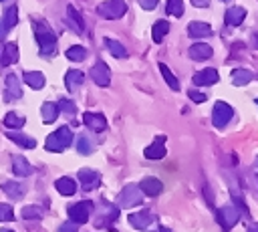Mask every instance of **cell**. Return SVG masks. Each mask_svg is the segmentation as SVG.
I'll list each match as a JSON object with an SVG mask.
<instances>
[{"label":"cell","instance_id":"6da1fadb","mask_svg":"<svg viewBox=\"0 0 258 232\" xmlns=\"http://www.w3.org/2000/svg\"><path fill=\"white\" fill-rule=\"evenodd\" d=\"M34 34H36L38 48H40L42 56H50V54L56 52V36L44 22H36L34 24Z\"/></svg>","mask_w":258,"mask_h":232},{"label":"cell","instance_id":"7a4b0ae2","mask_svg":"<svg viewBox=\"0 0 258 232\" xmlns=\"http://www.w3.org/2000/svg\"><path fill=\"white\" fill-rule=\"evenodd\" d=\"M71 143H73V131H71L69 127H58L56 131H52V133L46 137L44 147H46L48 151L60 153V151H64Z\"/></svg>","mask_w":258,"mask_h":232},{"label":"cell","instance_id":"3957f363","mask_svg":"<svg viewBox=\"0 0 258 232\" xmlns=\"http://www.w3.org/2000/svg\"><path fill=\"white\" fill-rule=\"evenodd\" d=\"M97 12L103 16V18H109V20H117L121 18L125 12H127V4L123 0H105L97 6Z\"/></svg>","mask_w":258,"mask_h":232},{"label":"cell","instance_id":"277c9868","mask_svg":"<svg viewBox=\"0 0 258 232\" xmlns=\"http://www.w3.org/2000/svg\"><path fill=\"white\" fill-rule=\"evenodd\" d=\"M141 190L137 188V186H133V184H129V186H125L123 190H121V194H119V198H117V204L121 206V208H133V206H139L141 204Z\"/></svg>","mask_w":258,"mask_h":232},{"label":"cell","instance_id":"5b68a950","mask_svg":"<svg viewBox=\"0 0 258 232\" xmlns=\"http://www.w3.org/2000/svg\"><path fill=\"white\" fill-rule=\"evenodd\" d=\"M234 117V109L226 103V101H216L214 111H212V123L216 127H224L226 123H230Z\"/></svg>","mask_w":258,"mask_h":232},{"label":"cell","instance_id":"8992f818","mask_svg":"<svg viewBox=\"0 0 258 232\" xmlns=\"http://www.w3.org/2000/svg\"><path fill=\"white\" fill-rule=\"evenodd\" d=\"M69 218L73 224H85L89 220V214L93 212V202H79L69 206Z\"/></svg>","mask_w":258,"mask_h":232},{"label":"cell","instance_id":"52a82bcc","mask_svg":"<svg viewBox=\"0 0 258 232\" xmlns=\"http://www.w3.org/2000/svg\"><path fill=\"white\" fill-rule=\"evenodd\" d=\"M216 218H218V222H220V226H222L224 230H230V228H234L236 222L240 220V212H238L236 206H224V208H220V210L216 212Z\"/></svg>","mask_w":258,"mask_h":232},{"label":"cell","instance_id":"ba28073f","mask_svg":"<svg viewBox=\"0 0 258 232\" xmlns=\"http://www.w3.org/2000/svg\"><path fill=\"white\" fill-rule=\"evenodd\" d=\"M89 75H91V79H93L99 87H107V85L111 83V71H109V67H107L103 61H97V63L91 67Z\"/></svg>","mask_w":258,"mask_h":232},{"label":"cell","instance_id":"9c48e42d","mask_svg":"<svg viewBox=\"0 0 258 232\" xmlns=\"http://www.w3.org/2000/svg\"><path fill=\"white\" fill-rule=\"evenodd\" d=\"M79 182H81V188L91 192L95 190L99 184H101V176L95 171V169H89V167H83L79 169Z\"/></svg>","mask_w":258,"mask_h":232},{"label":"cell","instance_id":"30bf717a","mask_svg":"<svg viewBox=\"0 0 258 232\" xmlns=\"http://www.w3.org/2000/svg\"><path fill=\"white\" fill-rule=\"evenodd\" d=\"M218 79H220V75L216 69H204V71L194 73V85H198V87L214 85V83H218Z\"/></svg>","mask_w":258,"mask_h":232},{"label":"cell","instance_id":"8fae6325","mask_svg":"<svg viewBox=\"0 0 258 232\" xmlns=\"http://www.w3.org/2000/svg\"><path fill=\"white\" fill-rule=\"evenodd\" d=\"M4 83H6V95H4L6 101L8 99H20L22 97V87H20V81H18L16 75L8 73L6 79H4Z\"/></svg>","mask_w":258,"mask_h":232},{"label":"cell","instance_id":"7c38bea8","mask_svg":"<svg viewBox=\"0 0 258 232\" xmlns=\"http://www.w3.org/2000/svg\"><path fill=\"white\" fill-rule=\"evenodd\" d=\"M129 224L133 226V228H137V230H145L153 220H155V216L151 214V212H147V210H143V212H137V214H129Z\"/></svg>","mask_w":258,"mask_h":232},{"label":"cell","instance_id":"4fadbf2b","mask_svg":"<svg viewBox=\"0 0 258 232\" xmlns=\"http://www.w3.org/2000/svg\"><path fill=\"white\" fill-rule=\"evenodd\" d=\"M83 123H85L89 129H93V131H103V129L107 127V119H105L101 113H91V111H87V113L83 115Z\"/></svg>","mask_w":258,"mask_h":232},{"label":"cell","instance_id":"5bb4252c","mask_svg":"<svg viewBox=\"0 0 258 232\" xmlns=\"http://www.w3.org/2000/svg\"><path fill=\"white\" fill-rule=\"evenodd\" d=\"M187 34L191 38H204V36H210L212 34V26L208 22H200V20H194L187 24Z\"/></svg>","mask_w":258,"mask_h":232},{"label":"cell","instance_id":"9a60e30c","mask_svg":"<svg viewBox=\"0 0 258 232\" xmlns=\"http://www.w3.org/2000/svg\"><path fill=\"white\" fill-rule=\"evenodd\" d=\"M165 137L161 135V137H155V141L149 145V147H145V157L147 159H159V157H163L165 155Z\"/></svg>","mask_w":258,"mask_h":232},{"label":"cell","instance_id":"2e32d148","mask_svg":"<svg viewBox=\"0 0 258 232\" xmlns=\"http://www.w3.org/2000/svg\"><path fill=\"white\" fill-rule=\"evenodd\" d=\"M161 188H163V184L157 180V178H143L141 180V184H139V190L145 194V196H157L159 192H161Z\"/></svg>","mask_w":258,"mask_h":232},{"label":"cell","instance_id":"e0dca14e","mask_svg":"<svg viewBox=\"0 0 258 232\" xmlns=\"http://www.w3.org/2000/svg\"><path fill=\"white\" fill-rule=\"evenodd\" d=\"M244 18H246V8H242V6H232L226 10V24L228 26H238V24H242Z\"/></svg>","mask_w":258,"mask_h":232},{"label":"cell","instance_id":"ac0fdd59","mask_svg":"<svg viewBox=\"0 0 258 232\" xmlns=\"http://www.w3.org/2000/svg\"><path fill=\"white\" fill-rule=\"evenodd\" d=\"M189 56L194 61H206L212 56V46L206 44V42H196L189 46Z\"/></svg>","mask_w":258,"mask_h":232},{"label":"cell","instance_id":"d6986e66","mask_svg":"<svg viewBox=\"0 0 258 232\" xmlns=\"http://www.w3.org/2000/svg\"><path fill=\"white\" fill-rule=\"evenodd\" d=\"M12 171H14L16 176H20V178H22V176L26 178V176L32 173V165L26 161V157H22V155H14V157H12Z\"/></svg>","mask_w":258,"mask_h":232},{"label":"cell","instance_id":"ffe728a7","mask_svg":"<svg viewBox=\"0 0 258 232\" xmlns=\"http://www.w3.org/2000/svg\"><path fill=\"white\" fill-rule=\"evenodd\" d=\"M54 188H56V192L58 194H62V196H73L75 192H77V184H75V180L73 178H58L56 182H54Z\"/></svg>","mask_w":258,"mask_h":232},{"label":"cell","instance_id":"44dd1931","mask_svg":"<svg viewBox=\"0 0 258 232\" xmlns=\"http://www.w3.org/2000/svg\"><path fill=\"white\" fill-rule=\"evenodd\" d=\"M252 79H254V73L248 71V69H234V71H232V83H234L236 87L248 85Z\"/></svg>","mask_w":258,"mask_h":232},{"label":"cell","instance_id":"7402d4cb","mask_svg":"<svg viewBox=\"0 0 258 232\" xmlns=\"http://www.w3.org/2000/svg\"><path fill=\"white\" fill-rule=\"evenodd\" d=\"M6 137H8V139H12V141H14L16 145H20V147H26V149L36 147V141H34L32 137L22 135V133H18V131H8V133H6Z\"/></svg>","mask_w":258,"mask_h":232},{"label":"cell","instance_id":"603a6c76","mask_svg":"<svg viewBox=\"0 0 258 232\" xmlns=\"http://www.w3.org/2000/svg\"><path fill=\"white\" fill-rule=\"evenodd\" d=\"M83 81H85V75H83L81 71H69V73L64 75V85H67L69 91H75L77 87H81Z\"/></svg>","mask_w":258,"mask_h":232},{"label":"cell","instance_id":"cb8c5ba5","mask_svg":"<svg viewBox=\"0 0 258 232\" xmlns=\"http://www.w3.org/2000/svg\"><path fill=\"white\" fill-rule=\"evenodd\" d=\"M67 16H69V20H71L73 28L81 34V32L85 30V20H83V16L79 14V10H77L75 6H69V8H67Z\"/></svg>","mask_w":258,"mask_h":232},{"label":"cell","instance_id":"d4e9b609","mask_svg":"<svg viewBox=\"0 0 258 232\" xmlns=\"http://www.w3.org/2000/svg\"><path fill=\"white\" fill-rule=\"evenodd\" d=\"M103 42H105L107 50H109L115 59H125V56H127V48H125L121 42H117V40H113V38H105Z\"/></svg>","mask_w":258,"mask_h":232},{"label":"cell","instance_id":"484cf974","mask_svg":"<svg viewBox=\"0 0 258 232\" xmlns=\"http://www.w3.org/2000/svg\"><path fill=\"white\" fill-rule=\"evenodd\" d=\"M18 63V46L16 42H6L4 54H2V65H14Z\"/></svg>","mask_w":258,"mask_h":232},{"label":"cell","instance_id":"4316f807","mask_svg":"<svg viewBox=\"0 0 258 232\" xmlns=\"http://www.w3.org/2000/svg\"><path fill=\"white\" fill-rule=\"evenodd\" d=\"M0 22H2V26H4L6 30H12V28L16 26V22H18V8H16V6H10V8H6V12H4V18H2Z\"/></svg>","mask_w":258,"mask_h":232},{"label":"cell","instance_id":"83f0119b","mask_svg":"<svg viewBox=\"0 0 258 232\" xmlns=\"http://www.w3.org/2000/svg\"><path fill=\"white\" fill-rule=\"evenodd\" d=\"M24 83L32 89H42L44 87V75L38 73V71H30V73H24Z\"/></svg>","mask_w":258,"mask_h":232},{"label":"cell","instance_id":"f1b7e54d","mask_svg":"<svg viewBox=\"0 0 258 232\" xmlns=\"http://www.w3.org/2000/svg\"><path fill=\"white\" fill-rule=\"evenodd\" d=\"M40 113H42V121L44 123H52L56 119V115H58V107H56V103L46 101V103H42Z\"/></svg>","mask_w":258,"mask_h":232},{"label":"cell","instance_id":"f546056e","mask_svg":"<svg viewBox=\"0 0 258 232\" xmlns=\"http://www.w3.org/2000/svg\"><path fill=\"white\" fill-rule=\"evenodd\" d=\"M2 190L8 194V198H14V200H18V198L24 196V186L18 184V182H4L2 184Z\"/></svg>","mask_w":258,"mask_h":232},{"label":"cell","instance_id":"4dcf8cb0","mask_svg":"<svg viewBox=\"0 0 258 232\" xmlns=\"http://www.w3.org/2000/svg\"><path fill=\"white\" fill-rule=\"evenodd\" d=\"M167 30H169V24H167V20H157V22L153 24V30H151V34H153V40H155V42H161V38L167 34Z\"/></svg>","mask_w":258,"mask_h":232},{"label":"cell","instance_id":"1f68e13d","mask_svg":"<svg viewBox=\"0 0 258 232\" xmlns=\"http://www.w3.org/2000/svg\"><path fill=\"white\" fill-rule=\"evenodd\" d=\"M159 71H161V75H163V79H165V83L173 89V91H177L179 89V81L173 77V73L169 71V67L167 65H163V63H159Z\"/></svg>","mask_w":258,"mask_h":232},{"label":"cell","instance_id":"d6a6232c","mask_svg":"<svg viewBox=\"0 0 258 232\" xmlns=\"http://www.w3.org/2000/svg\"><path fill=\"white\" fill-rule=\"evenodd\" d=\"M4 125H6L8 129H20V127L24 125V117H20L18 113L10 111V113L4 117Z\"/></svg>","mask_w":258,"mask_h":232},{"label":"cell","instance_id":"836d02e7","mask_svg":"<svg viewBox=\"0 0 258 232\" xmlns=\"http://www.w3.org/2000/svg\"><path fill=\"white\" fill-rule=\"evenodd\" d=\"M77 151L81 155H89L93 151V141L89 139V135H79L77 137Z\"/></svg>","mask_w":258,"mask_h":232},{"label":"cell","instance_id":"e575fe53","mask_svg":"<svg viewBox=\"0 0 258 232\" xmlns=\"http://www.w3.org/2000/svg\"><path fill=\"white\" fill-rule=\"evenodd\" d=\"M67 59H69V61H85V59H87V48L75 44V46L67 48Z\"/></svg>","mask_w":258,"mask_h":232},{"label":"cell","instance_id":"d590c367","mask_svg":"<svg viewBox=\"0 0 258 232\" xmlns=\"http://www.w3.org/2000/svg\"><path fill=\"white\" fill-rule=\"evenodd\" d=\"M165 10H167V14H171V16H175V18H179V16L183 14V2H181V0H167Z\"/></svg>","mask_w":258,"mask_h":232},{"label":"cell","instance_id":"8d00e7d4","mask_svg":"<svg viewBox=\"0 0 258 232\" xmlns=\"http://www.w3.org/2000/svg\"><path fill=\"white\" fill-rule=\"evenodd\" d=\"M42 216V208L40 206H24L22 208V218L24 220H36Z\"/></svg>","mask_w":258,"mask_h":232},{"label":"cell","instance_id":"74e56055","mask_svg":"<svg viewBox=\"0 0 258 232\" xmlns=\"http://www.w3.org/2000/svg\"><path fill=\"white\" fill-rule=\"evenodd\" d=\"M56 107H58V113L62 111V113H67L69 117H73V115L77 113V107H75V103H73V101H69V99H60V101L56 103Z\"/></svg>","mask_w":258,"mask_h":232},{"label":"cell","instance_id":"f35d334b","mask_svg":"<svg viewBox=\"0 0 258 232\" xmlns=\"http://www.w3.org/2000/svg\"><path fill=\"white\" fill-rule=\"evenodd\" d=\"M10 220H14V210H12V206L0 204V222H10Z\"/></svg>","mask_w":258,"mask_h":232},{"label":"cell","instance_id":"ab89813d","mask_svg":"<svg viewBox=\"0 0 258 232\" xmlns=\"http://www.w3.org/2000/svg\"><path fill=\"white\" fill-rule=\"evenodd\" d=\"M187 97H189L194 103H204V101H206V95H204V93H198V91H194V89L187 93Z\"/></svg>","mask_w":258,"mask_h":232},{"label":"cell","instance_id":"60d3db41","mask_svg":"<svg viewBox=\"0 0 258 232\" xmlns=\"http://www.w3.org/2000/svg\"><path fill=\"white\" fill-rule=\"evenodd\" d=\"M139 6L143 10H153L157 6V0H139Z\"/></svg>","mask_w":258,"mask_h":232},{"label":"cell","instance_id":"b9f144b4","mask_svg":"<svg viewBox=\"0 0 258 232\" xmlns=\"http://www.w3.org/2000/svg\"><path fill=\"white\" fill-rule=\"evenodd\" d=\"M58 232H77V224H73V222H64V224L58 226Z\"/></svg>","mask_w":258,"mask_h":232},{"label":"cell","instance_id":"7bdbcfd3","mask_svg":"<svg viewBox=\"0 0 258 232\" xmlns=\"http://www.w3.org/2000/svg\"><path fill=\"white\" fill-rule=\"evenodd\" d=\"M191 4L198 8H206V6H210V0H191Z\"/></svg>","mask_w":258,"mask_h":232},{"label":"cell","instance_id":"ee69618b","mask_svg":"<svg viewBox=\"0 0 258 232\" xmlns=\"http://www.w3.org/2000/svg\"><path fill=\"white\" fill-rule=\"evenodd\" d=\"M4 34H6V28H4L2 22H0V38H4Z\"/></svg>","mask_w":258,"mask_h":232},{"label":"cell","instance_id":"f6af8a7d","mask_svg":"<svg viewBox=\"0 0 258 232\" xmlns=\"http://www.w3.org/2000/svg\"><path fill=\"white\" fill-rule=\"evenodd\" d=\"M153 232H169L167 228H157V230H153Z\"/></svg>","mask_w":258,"mask_h":232},{"label":"cell","instance_id":"bcb514c9","mask_svg":"<svg viewBox=\"0 0 258 232\" xmlns=\"http://www.w3.org/2000/svg\"><path fill=\"white\" fill-rule=\"evenodd\" d=\"M252 40H254V42H256V46H258V34H254V36H252ZM256 77H258V75H256Z\"/></svg>","mask_w":258,"mask_h":232},{"label":"cell","instance_id":"7dc6e473","mask_svg":"<svg viewBox=\"0 0 258 232\" xmlns=\"http://www.w3.org/2000/svg\"><path fill=\"white\" fill-rule=\"evenodd\" d=\"M248 232H258V226H252V228H250Z\"/></svg>","mask_w":258,"mask_h":232},{"label":"cell","instance_id":"c3c4849f","mask_svg":"<svg viewBox=\"0 0 258 232\" xmlns=\"http://www.w3.org/2000/svg\"><path fill=\"white\" fill-rule=\"evenodd\" d=\"M254 169H256V173H258V157H256V163H254Z\"/></svg>","mask_w":258,"mask_h":232},{"label":"cell","instance_id":"681fc988","mask_svg":"<svg viewBox=\"0 0 258 232\" xmlns=\"http://www.w3.org/2000/svg\"><path fill=\"white\" fill-rule=\"evenodd\" d=\"M0 232H12V230H6V228H2V230H0Z\"/></svg>","mask_w":258,"mask_h":232},{"label":"cell","instance_id":"f907efd6","mask_svg":"<svg viewBox=\"0 0 258 232\" xmlns=\"http://www.w3.org/2000/svg\"><path fill=\"white\" fill-rule=\"evenodd\" d=\"M256 103H258V99H256Z\"/></svg>","mask_w":258,"mask_h":232},{"label":"cell","instance_id":"816d5d0a","mask_svg":"<svg viewBox=\"0 0 258 232\" xmlns=\"http://www.w3.org/2000/svg\"><path fill=\"white\" fill-rule=\"evenodd\" d=\"M222 2H226V0H222Z\"/></svg>","mask_w":258,"mask_h":232},{"label":"cell","instance_id":"f5cc1de1","mask_svg":"<svg viewBox=\"0 0 258 232\" xmlns=\"http://www.w3.org/2000/svg\"><path fill=\"white\" fill-rule=\"evenodd\" d=\"M0 2H2V0H0Z\"/></svg>","mask_w":258,"mask_h":232}]
</instances>
